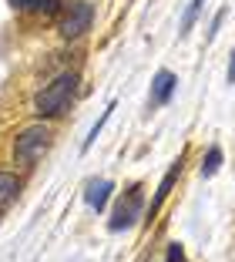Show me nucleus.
<instances>
[{"label":"nucleus","instance_id":"1","mask_svg":"<svg viewBox=\"0 0 235 262\" xmlns=\"http://www.w3.org/2000/svg\"><path fill=\"white\" fill-rule=\"evenodd\" d=\"M77 84H81L77 71L57 74L51 84H44V91H37V98H34V115L37 118H61L64 111L71 108V101H74Z\"/></svg>","mask_w":235,"mask_h":262},{"label":"nucleus","instance_id":"2","mask_svg":"<svg viewBox=\"0 0 235 262\" xmlns=\"http://www.w3.org/2000/svg\"><path fill=\"white\" fill-rule=\"evenodd\" d=\"M141 219H144V185L138 182V185H131L121 199L114 202L111 219H108V232H111V235L128 232V229H135Z\"/></svg>","mask_w":235,"mask_h":262},{"label":"nucleus","instance_id":"3","mask_svg":"<svg viewBox=\"0 0 235 262\" xmlns=\"http://www.w3.org/2000/svg\"><path fill=\"white\" fill-rule=\"evenodd\" d=\"M94 20V4L91 0H64L61 7V20H57V34L64 40H77L91 31Z\"/></svg>","mask_w":235,"mask_h":262},{"label":"nucleus","instance_id":"4","mask_svg":"<svg viewBox=\"0 0 235 262\" xmlns=\"http://www.w3.org/2000/svg\"><path fill=\"white\" fill-rule=\"evenodd\" d=\"M47 145H51V128H47V124L37 121V124H31V128H24L14 138V148H10L14 165H34L40 155L47 151Z\"/></svg>","mask_w":235,"mask_h":262},{"label":"nucleus","instance_id":"5","mask_svg":"<svg viewBox=\"0 0 235 262\" xmlns=\"http://www.w3.org/2000/svg\"><path fill=\"white\" fill-rule=\"evenodd\" d=\"M185 155H188V151H182L172 165H168V171L161 175V182H158V188H155L152 202H144V222H148V225H152L155 219H158V212L165 208V202L172 199L175 185H178V178H182V171H185Z\"/></svg>","mask_w":235,"mask_h":262},{"label":"nucleus","instance_id":"6","mask_svg":"<svg viewBox=\"0 0 235 262\" xmlns=\"http://www.w3.org/2000/svg\"><path fill=\"white\" fill-rule=\"evenodd\" d=\"M175 91H178V74L161 68L152 81V91H148V111H158V108H165V104H172Z\"/></svg>","mask_w":235,"mask_h":262},{"label":"nucleus","instance_id":"7","mask_svg":"<svg viewBox=\"0 0 235 262\" xmlns=\"http://www.w3.org/2000/svg\"><path fill=\"white\" fill-rule=\"evenodd\" d=\"M111 192H114V182H108V178H94L91 185H88V192H84V202H88L91 212H104L108 202H111Z\"/></svg>","mask_w":235,"mask_h":262},{"label":"nucleus","instance_id":"8","mask_svg":"<svg viewBox=\"0 0 235 262\" xmlns=\"http://www.w3.org/2000/svg\"><path fill=\"white\" fill-rule=\"evenodd\" d=\"M222 165H225V151H222V145H208L202 165H198V175L208 182V178H215V175L222 171Z\"/></svg>","mask_w":235,"mask_h":262},{"label":"nucleus","instance_id":"9","mask_svg":"<svg viewBox=\"0 0 235 262\" xmlns=\"http://www.w3.org/2000/svg\"><path fill=\"white\" fill-rule=\"evenodd\" d=\"M10 7L20 14H57L64 0H10Z\"/></svg>","mask_w":235,"mask_h":262},{"label":"nucleus","instance_id":"10","mask_svg":"<svg viewBox=\"0 0 235 262\" xmlns=\"http://www.w3.org/2000/svg\"><path fill=\"white\" fill-rule=\"evenodd\" d=\"M20 195V178L14 171H0V212Z\"/></svg>","mask_w":235,"mask_h":262},{"label":"nucleus","instance_id":"11","mask_svg":"<svg viewBox=\"0 0 235 262\" xmlns=\"http://www.w3.org/2000/svg\"><path fill=\"white\" fill-rule=\"evenodd\" d=\"M114 111H118V101H111V104H108V108L101 111V118H98V121L91 124V131H88V138H84L81 151H91V145H94V141H98V135H101V131H104V124L111 121V115H114Z\"/></svg>","mask_w":235,"mask_h":262},{"label":"nucleus","instance_id":"12","mask_svg":"<svg viewBox=\"0 0 235 262\" xmlns=\"http://www.w3.org/2000/svg\"><path fill=\"white\" fill-rule=\"evenodd\" d=\"M202 7H205V0H188V7H185L182 14V24H178V37H188L191 27L198 24V17H202Z\"/></svg>","mask_w":235,"mask_h":262},{"label":"nucleus","instance_id":"13","mask_svg":"<svg viewBox=\"0 0 235 262\" xmlns=\"http://www.w3.org/2000/svg\"><path fill=\"white\" fill-rule=\"evenodd\" d=\"M165 262H188V252H185L182 242H168V249H165Z\"/></svg>","mask_w":235,"mask_h":262},{"label":"nucleus","instance_id":"14","mask_svg":"<svg viewBox=\"0 0 235 262\" xmlns=\"http://www.w3.org/2000/svg\"><path fill=\"white\" fill-rule=\"evenodd\" d=\"M225 17H228V10H225V7H222L219 14L212 17V24H208V34H205V40H208V44H212V40L219 37V31H222V24H225Z\"/></svg>","mask_w":235,"mask_h":262},{"label":"nucleus","instance_id":"15","mask_svg":"<svg viewBox=\"0 0 235 262\" xmlns=\"http://www.w3.org/2000/svg\"><path fill=\"white\" fill-rule=\"evenodd\" d=\"M225 81L235 84V51H232V61H228V71H225Z\"/></svg>","mask_w":235,"mask_h":262},{"label":"nucleus","instance_id":"16","mask_svg":"<svg viewBox=\"0 0 235 262\" xmlns=\"http://www.w3.org/2000/svg\"><path fill=\"white\" fill-rule=\"evenodd\" d=\"M141 262H148V259H141Z\"/></svg>","mask_w":235,"mask_h":262}]
</instances>
